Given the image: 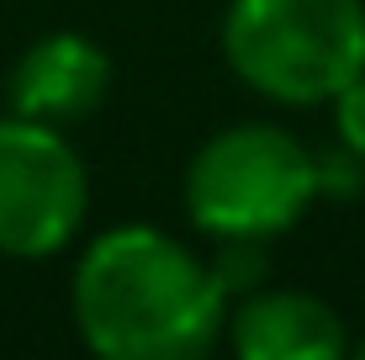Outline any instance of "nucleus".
<instances>
[{"label":"nucleus","mask_w":365,"mask_h":360,"mask_svg":"<svg viewBox=\"0 0 365 360\" xmlns=\"http://www.w3.org/2000/svg\"><path fill=\"white\" fill-rule=\"evenodd\" d=\"M228 302L212 259L148 222L101 233L74 270V324L111 360H191L228 329Z\"/></svg>","instance_id":"1"},{"label":"nucleus","mask_w":365,"mask_h":360,"mask_svg":"<svg viewBox=\"0 0 365 360\" xmlns=\"http://www.w3.org/2000/svg\"><path fill=\"white\" fill-rule=\"evenodd\" d=\"M222 53L249 91L286 106L334 101L365 74L360 0H233L222 16Z\"/></svg>","instance_id":"2"},{"label":"nucleus","mask_w":365,"mask_h":360,"mask_svg":"<svg viewBox=\"0 0 365 360\" xmlns=\"http://www.w3.org/2000/svg\"><path fill=\"white\" fill-rule=\"evenodd\" d=\"M318 196V159L275 122H238L196 148L185 212L212 239H270Z\"/></svg>","instance_id":"3"},{"label":"nucleus","mask_w":365,"mask_h":360,"mask_svg":"<svg viewBox=\"0 0 365 360\" xmlns=\"http://www.w3.org/2000/svg\"><path fill=\"white\" fill-rule=\"evenodd\" d=\"M85 165L64 128L0 117V254L43 259L85 222Z\"/></svg>","instance_id":"4"},{"label":"nucleus","mask_w":365,"mask_h":360,"mask_svg":"<svg viewBox=\"0 0 365 360\" xmlns=\"http://www.w3.org/2000/svg\"><path fill=\"white\" fill-rule=\"evenodd\" d=\"M106 91H111V58L80 32L37 37L27 53L16 58L11 85H6L11 111L32 117V122H48V128L85 122L106 101Z\"/></svg>","instance_id":"5"},{"label":"nucleus","mask_w":365,"mask_h":360,"mask_svg":"<svg viewBox=\"0 0 365 360\" xmlns=\"http://www.w3.org/2000/svg\"><path fill=\"white\" fill-rule=\"evenodd\" d=\"M228 339L244 360H334L344 324L307 292H244V302L228 307Z\"/></svg>","instance_id":"6"},{"label":"nucleus","mask_w":365,"mask_h":360,"mask_svg":"<svg viewBox=\"0 0 365 360\" xmlns=\"http://www.w3.org/2000/svg\"><path fill=\"white\" fill-rule=\"evenodd\" d=\"M212 270H217V281H222L228 297L255 292L259 276H265V239H217Z\"/></svg>","instance_id":"7"},{"label":"nucleus","mask_w":365,"mask_h":360,"mask_svg":"<svg viewBox=\"0 0 365 360\" xmlns=\"http://www.w3.org/2000/svg\"><path fill=\"white\" fill-rule=\"evenodd\" d=\"M334 122H339V143L355 159H365V74H355V80L334 96Z\"/></svg>","instance_id":"8"},{"label":"nucleus","mask_w":365,"mask_h":360,"mask_svg":"<svg viewBox=\"0 0 365 360\" xmlns=\"http://www.w3.org/2000/svg\"><path fill=\"white\" fill-rule=\"evenodd\" d=\"M360 355H365V344H360Z\"/></svg>","instance_id":"9"}]
</instances>
